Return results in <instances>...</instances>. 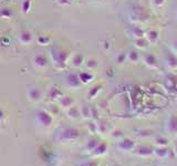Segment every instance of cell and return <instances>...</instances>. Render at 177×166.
Listing matches in <instances>:
<instances>
[{
	"instance_id": "5",
	"label": "cell",
	"mask_w": 177,
	"mask_h": 166,
	"mask_svg": "<svg viewBox=\"0 0 177 166\" xmlns=\"http://www.w3.org/2000/svg\"><path fill=\"white\" fill-rule=\"evenodd\" d=\"M28 96H29V99L30 100H38L39 97H40V91H39V89H37V88H32V89H30L29 90V92H28Z\"/></svg>"
},
{
	"instance_id": "3",
	"label": "cell",
	"mask_w": 177,
	"mask_h": 166,
	"mask_svg": "<svg viewBox=\"0 0 177 166\" xmlns=\"http://www.w3.org/2000/svg\"><path fill=\"white\" fill-rule=\"evenodd\" d=\"M19 42H20L21 45H30L31 42H32V35H31V32L27 30H22L19 33Z\"/></svg>"
},
{
	"instance_id": "4",
	"label": "cell",
	"mask_w": 177,
	"mask_h": 166,
	"mask_svg": "<svg viewBox=\"0 0 177 166\" xmlns=\"http://www.w3.org/2000/svg\"><path fill=\"white\" fill-rule=\"evenodd\" d=\"M37 117H38V120L40 123H42L43 125H49L51 122V116L44 112V111H40V112H38V114H37Z\"/></svg>"
},
{
	"instance_id": "1",
	"label": "cell",
	"mask_w": 177,
	"mask_h": 166,
	"mask_svg": "<svg viewBox=\"0 0 177 166\" xmlns=\"http://www.w3.org/2000/svg\"><path fill=\"white\" fill-rule=\"evenodd\" d=\"M51 54H52V59L54 61V64H58V66H63L66 61V57H68V53L66 51L60 50V49H51Z\"/></svg>"
},
{
	"instance_id": "9",
	"label": "cell",
	"mask_w": 177,
	"mask_h": 166,
	"mask_svg": "<svg viewBox=\"0 0 177 166\" xmlns=\"http://www.w3.org/2000/svg\"><path fill=\"white\" fill-rule=\"evenodd\" d=\"M72 61H73V64H74V66H79L82 63V61H83V57H82L81 54H79V53H78V54H75L74 57H73V60Z\"/></svg>"
},
{
	"instance_id": "11",
	"label": "cell",
	"mask_w": 177,
	"mask_h": 166,
	"mask_svg": "<svg viewBox=\"0 0 177 166\" xmlns=\"http://www.w3.org/2000/svg\"><path fill=\"white\" fill-rule=\"evenodd\" d=\"M58 2L60 5H68L69 4V0H58Z\"/></svg>"
},
{
	"instance_id": "8",
	"label": "cell",
	"mask_w": 177,
	"mask_h": 166,
	"mask_svg": "<svg viewBox=\"0 0 177 166\" xmlns=\"http://www.w3.org/2000/svg\"><path fill=\"white\" fill-rule=\"evenodd\" d=\"M38 43L41 45H47L50 43V38L47 35H40L38 37Z\"/></svg>"
},
{
	"instance_id": "12",
	"label": "cell",
	"mask_w": 177,
	"mask_h": 166,
	"mask_svg": "<svg viewBox=\"0 0 177 166\" xmlns=\"http://www.w3.org/2000/svg\"><path fill=\"white\" fill-rule=\"evenodd\" d=\"M4 117V112H2V110H0V120Z\"/></svg>"
},
{
	"instance_id": "10",
	"label": "cell",
	"mask_w": 177,
	"mask_h": 166,
	"mask_svg": "<svg viewBox=\"0 0 177 166\" xmlns=\"http://www.w3.org/2000/svg\"><path fill=\"white\" fill-rule=\"evenodd\" d=\"M76 80H78V78H76L75 76H72V74H71V76H69V78H68V82H69V83H71V84H72V83L74 84V83L76 82Z\"/></svg>"
},
{
	"instance_id": "13",
	"label": "cell",
	"mask_w": 177,
	"mask_h": 166,
	"mask_svg": "<svg viewBox=\"0 0 177 166\" xmlns=\"http://www.w3.org/2000/svg\"><path fill=\"white\" fill-rule=\"evenodd\" d=\"M0 32H1V29H0Z\"/></svg>"
},
{
	"instance_id": "7",
	"label": "cell",
	"mask_w": 177,
	"mask_h": 166,
	"mask_svg": "<svg viewBox=\"0 0 177 166\" xmlns=\"http://www.w3.org/2000/svg\"><path fill=\"white\" fill-rule=\"evenodd\" d=\"M31 8V0H23L22 5H21V9L23 13H28Z\"/></svg>"
},
{
	"instance_id": "2",
	"label": "cell",
	"mask_w": 177,
	"mask_h": 166,
	"mask_svg": "<svg viewBox=\"0 0 177 166\" xmlns=\"http://www.w3.org/2000/svg\"><path fill=\"white\" fill-rule=\"evenodd\" d=\"M33 64H35V66H38V68H41V69L46 68V66H48L47 57L44 54H42V53L35 54V57H33Z\"/></svg>"
},
{
	"instance_id": "6",
	"label": "cell",
	"mask_w": 177,
	"mask_h": 166,
	"mask_svg": "<svg viewBox=\"0 0 177 166\" xmlns=\"http://www.w3.org/2000/svg\"><path fill=\"white\" fill-rule=\"evenodd\" d=\"M12 10L9 9V8H4V9H1L0 11V18L1 19H10L11 17H12Z\"/></svg>"
}]
</instances>
